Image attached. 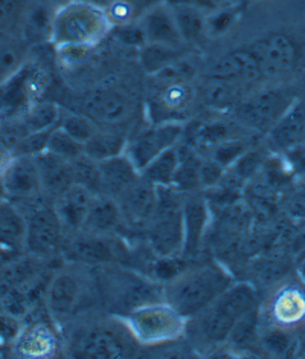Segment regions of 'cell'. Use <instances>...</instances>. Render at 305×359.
Instances as JSON below:
<instances>
[{
  "instance_id": "obj_49",
  "label": "cell",
  "mask_w": 305,
  "mask_h": 359,
  "mask_svg": "<svg viewBox=\"0 0 305 359\" xmlns=\"http://www.w3.org/2000/svg\"><path fill=\"white\" fill-rule=\"evenodd\" d=\"M112 32H115L116 39L125 46L141 49L143 45L147 43L146 36H143V31H142L138 20L122 25V27H116L112 29Z\"/></svg>"
},
{
  "instance_id": "obj_39",
  "label": "cell",
  "mask_w": 305,
  "mask_h": 359,
  "mask_svg": "<svg viewBox=\"0 0 305 359\" xmlns=\"http://www.w3.org/2000/svg\"><path fill=\"white\" fill-rule=\"evenodd\" d=\"M27 62L24 41L17 40L10 34H0V84Z\"/></svg>"
},
{
  "instance_id": "obj_9",
  "label": "cell",
  "mask_w": 305,
  "mask_h": 359,
  "mask_svg": "<svg viewBox=\"0 0 305 359\" xmlns=\"http://www.w3.org/2000/svg\"><path fill=\"white\" fill-rule=\"evenodd\" d=\"M23 217L24 250L36 259L52 255L60 246L64 231L54 205H36Z\"/></svg>"
},
{
  "instance_id": "obj_8",
  "label": "cell",
  "mask_w": 305,
  "mask_h": 359,
  "mask_svg": "<svg viewBox=\"0 0 305 359\" xmlns=\"http://www.w3.org/2000/svg\"><path fill=\"white\" fill-rule=\"evenodd\" d=\"M46 75L37 65L24 62L0 84V123H14L40 101Z\"/></svg>"
},
{
  "instance_id": "obj_43",
  "label": "cell",
  "mask_w": 305,
  "mask_h": 359,
  "mask_svg": "<svg viewBox=\"0 0 305 359\" xmlns=\"http://www.w3.org/2000/svg\"><path fill=\"white\" fill-rule=\"evenodd\" d=\"M58 126H60L67 135L72 136L75 141H78L83 145L86 144L99 129L98 124L93 121L92 118L80 114L62 115Z\"/></svg>"
},
{
  "instance_id": "obj_16",
  "label": "cell",
  "mask_w": 305,
  "mask_h": 359,
  "mask_svg": "<svg viewBox=\"0 0 305 359\" xmlns=\"http://www.w3.org/2000/svg\"><path fill=\"white\" fill-rule=\"evenodd\" d=\"M132 102L122 92L97 89L86 100V114L97 124L116 126L130 116Z\"/></svg>"
},
{
  "instance_id": "obj_19",
  "label": "cell",
  "mask_w": 305,
  "mask_h": 359,
  "mask_svg": "<svg viewBox=\"0 0 305 359\" xmlns=\"http://www.w3.org/2000/svg\"><path fill=\"white\" fill-rule=\"evenodd\" d=\"M270 318L276 327L293 329L305 323V290L298 285L283 286L270 302Z\"/></svg>"
},
{
  "instance_id": "obj_10",
  "label": "cell",
  "mask_w": 305,
  "mask_h": 359,
  "mask_svg": "<svg viewBox=\"0 0 305 359\" xmlns=\"http://www.w3.org/2000/svg\"><path fill=\"white\" fill-rule=\"evenodd\" d=\"M185 132L183 123H160L151 124L134 138L127 141L125 155L142 172L150 162L165 150L176 147Z\"/></svg>"
},
{
  "instance_id": "obj_53",
  "label": "cell",
  "mask_w": 305,
  "mask_h": 359,
  "mask_svg": "<svg viewBox=\"0 0 305 359\" xmlns=\"http://www.w3.org/2000/svg\"><path fill=\"white\" fill-rule=\"evenodd\" d=\"M48 2H50V4H57L58 6H60V5L66 4V2H69V0H48Z\"/></svg>"
},
{
  "instance_id": "obj_45",
  "label": "cell",
  "mask_w": 305,
  "mask_h": 359,
  "mask_svg": "<svg viewBox=\"0 0 305 359\" xmlns=\"http://www.w3.org/2000/svg\"><path fill=\"white\" fill-rule=\"evenodd\" d=\"M248 150H249L248 141L229 138L215 145L213 150V155H211V159L217 162L220 167H223L227 172V170L231 168Z\"/></svg>"
},
{
  "instance_id": "obj_20",
  "label": "cell",
  "mask_w": 305,
  "mask_h": 359,
  "mask_svg": "<svg viewBox=\"0 0 305 359\" xmlns=\"http://www.w3.org/2000/svg\"><path fill=\"white\" fill-rule=\"evenodd\" d=\"M93 199H95V194L76 184H72L63 193L55 196L54 208L64 231L83 229Z\"/></svg>"
},
{
  "instance_id": "obj_2",
  "label": "cell",
  "mask_w": 305,
  "mask_h": 359,
  "mask_svg": "<svg viewBox=\"0 0 305 359\" xmlns=\"http://www.w3.org/2000/svg\"><path fill=\"white\" fill-rule=\"evenodd\" d=\"M112 29L104 6L69 0L55 8L50 43L57 49H92Z\"/></svg>"
},
{
  "instance_id": "obj_35",
  "label": "cell",
  "mask_w": 305,
  "mask_h": 359,
  "mask_svg": "<svg viewBox=\"0 0 305 359\" xmlns=\"http://www.w3.org/2000/svg\"><path fill=\"white\" fill-rule=\"evenodd\" d=\"M60 118H62V114L57 106L50 104V102L38 101L37 104H34L27 114L14 123L20 124L23 130L20 138H23V136L34 132L52 129V127L58 126V123H60Z\"/></svg>"
},
{
  "instance_id": "obj_55",
  "label": "cell",
  "mask_w": 305,
  "mask_h": 359,
  "mask_svg": "<svg viewBox=\"0 0 305 359\" xmlns=\"http://www.w3.org/2000/svg\"><path fill=\"white\" fill-rule=\"evenodd\" d=\"M0 126H2V123H0Z\"/></svg>"
},
{
  "instance_id": "obj_15",
  "label": "cell",
  "mask_w": 305,
  "mask_h": 359,
  "mask_svg": "<svg viewBox=\"0 0 305 359\" xmlns=\"http://www.w3.org/2000/svg\"><path fill=\"white\" fill-rule=\"evenodd\" d=\"M209 225L208 202L199 194H191L183 199V248L182 257H196L203 243Z\"/></svg>"
},
{
  "instance_id": "obj_23",
  "label": "cell",
  "mask_w": 305,
  "mask_h": 359,
  "mask_svg": "<svg viewBox=\"0 0 305 359\" xmlns=\"http://www.w3.org/2000/svg\"><path fill=\"white\" fill-rule=\"evenodd\" d=\"M101 181H103V194L116 199L133 182H136L141 172L134 167L129 156L122 153L120 156L98 162Z\"/></svg>"
},
{
  "instance_id": "obj_51",
  "label": "cell",
  "mask_w": 305,
  "mask_h": 359,
  "mask_svg": "<svg viewBox=\"0 0 305 359\" xmlns=\"http://www.w3.org/2000/svg\"><path fill=\"white\" fill-rule=\"evenodd\" d=\"M13 158H14L13 147L10 145V142H8L2 135H0V179H2L5 170Z\"/></svg>"
},
{
  "instance_id": "obj_41",
  "label": "cell",
  "mask_w": 305,
  "mask_h": 359,
  "mask_svg": "<svg viewBox=\"0 0 305 359\" xmlns=\"http://www.w3.org/2000/svg\"><path fill=\"white\" fill-rule=\"evenodd\" d=\"M258 323L260 312L255 306L236 321L226 343L235 348H249L258 338Z\"/></svg>"
},
{
  "instance_id": "obj_44",
  "label": "cell",
  "mask_w": 305,
  "mask_h": 359,
  "mask_svg": "<svg viewBox=\"0 0 305 359\" xmlns=\"http://www.w3.org/2000/svg\"><path fill=\"white\" fill-rule=\"evenodd\" d=\"M29 0H0V34L14 36L20 31Z\"/></svg>"
},
{
  "instance_id": "obj_47",
  "label": "cell",
  "mask_w": 305,
  "mask_h": 359,
  "mask_svg": "<svg viewBox=\"0 0 305 359\" xmlns=\"http://www.w3.org/2000/svg\"><path fill=\"white\" fill-rule=\"evenodd\" d=\"M186 259L182 255H169V257H157L156 263L152 264V276L156 280L162 281V283H169V281L174 280L177 276L188 269L185 264Z\"/></svg>"
},
{
  "instance_id": "obj_5",
  "label": "cell",
  "mask_w": 305,
  "mask_h": 359,
  "mask_svg": "<svg viewBox=\"0 0 305 359\" xmlns=\"http://www.w3.org/2000/svg\"><path fill=\"white\" fill-rule=\"evenodd\" d=\"M148 242L157 257L182 255L183 198L173 187H157L156 205L147 224Z\"/></svg>"
},
{
  "instance_id": "obj_33",
  "label": "cell",
  "mask_w": 305,
  "mask_h": 359,
  "mask_svg": "<svg viewBox=\"0 0 305 359\" xmlns=\"http://www.w3.org/2000/svg\"><path fill=\"white\" fill-rule=\"evenodd\" d=\"M179 155L180 162L179 167H177V172L173 181V188L177 191H186V193H194L200 185V165L201 159L197 156V153L191 150L190 147H183L179 145Z\"/></svg>"
},
{
  "instance_id": "obj_32",
  "label": "cell",
  "mask_w": 305,
  "mask_h": 359,
  "mask_svg": "<svg viewBox=\"0 0 305 359\" xmlns=\"http://www.w3.org/2000/svg\"><path fill=\"white\" fill-rule=\"evenodd\" d=\"M180 155H179V144L160 153L159 156L152 159L150 164L142 170L141 176L146 177L152 185L156 187H171L174 176L179 167Z\"/></svg>"
},
{
  "instance_id": "obj_37",
  "label": "cell",
  "mask_w": 305,
  "mask_h": 359,
  "mask_svg": "<svg viewBox=\"0 0 305 359\" xmlns=\"http://www.w3.org/2000/svg\"><path fill=\"white\" fill-rule=\"evenodd\" d=\"M248 84L211 80L205 88V101L206 104L214 109H234L239 102L248 95L244 93V88Z\"/></svg>"
},
{
  "instance_id": "obj_34",
  "label": "cell",
  "mask_w": 305,
  "mask_h": 359,
  "mask_svg": "<svg viewBox=\"0 0 305 359\" xmlns=\"http://www.w3.org/2000/svg\"><path fill=\"white\" fill-rule=\"evenodd\" d=\"M34 259L36 257L31 255V259L8 260V263L0 264V295L27 285L37 277Z\"/></svg>"
},
{
  "instance_id": "obj_13",
  "label": "cell",
  "mask_w": 305,
  "mask_h": 359,
  "mask_svg": "<svg viewBox=\"0 0 305 359\" xmlns=\"http://www.w3.org/2000/svg\"><path fill=\"white\" fill-rule=\"evenodd\" d=\"M208 79L240 84H253L262 80L260 66L248 46L234 49L220 57L208 71Z\"/></svg>"
},
{
  "instance_id": "obj_48",
  "label": "cell",
  "mask_w": 305,
  "mask_h": 359,
  "mask_svg": "<svg viewBox=\"0 0 305 359\" xmlns=\"http://www.w3.org/2000/svg\"><path fill=\"white\" fill-rule=\"evenodd\" d=\"M261 344L270 353L287 355L292 348V339L285 329L275 326V329L266 332L264 337H261Z\"/></svg>"
},
{
  "instance_id": "obj_11",
  "label": "cell",
  "mask_w": 305,
  "mask_h": 359,
  "mask_svg": "<svg viewBox=\"0 0 305 359\" xmlns=\"http://www.w3.org/2000/svg\"><path fill=\"white\" fill-rule=\"evenodd\" d=\"M255 57L262 80H274L293 69L298 49L290 37L284 34H267L248 46Z\"/></svg>"
},
{
  "instance_id": "obj_18",
  "label": "cell",
  "mask_w": 305,
  "mask_h": 359,
  "mask_svg": "<svg viewBox=\"0 0 305 359\" xmlns=\"http://www.w3.org/2000/svg\"><path fill=\"white\" fill-rule=\"evenodd\" d=\"M157 187L152 185L146 177L139 176L125 191L116 198L122 217L132 224H148L156 205Z\"/></svg>"
},
{
  "instance_id": "obj_29",
  "label": "cell",
  "mask_w": 305,
  "mask_h": 359,
  "mask_svg": "<svg viewBox=\"0 0 305 359\" xmlns=\"http://www.w3.org/2000/svg\"><path fill=\"white\" fill-rule=\"evenodd\" d=\"M84 233V231H83ZM71 254L75 260L87 264H107L118 257L116 246L107 236L84 233L71 243Z\"/></svg>"
},
{
  "instance_id": "obj_22",
  "label": "cell",
  "mask_w": 305,
  "mask_h": 359,
  "mask_svg": "<svg viewBox=\"0 0 305 359\" xmlns=\"http://www.w3.org/2000/svg\"><path fill=\"white\" fill-rule=\"evenodd\" d=\"M58 339L55 332L45 323H31L17 330L14 350L17 355L28 358H43L55 353Z\"/></svg>"
},
{
  "instance_id": "obj_52",
  "label": "cell",
  "mask_w": 305,
  "mask_h": 359,
  "mask_svg": "<svg viewBox=\"0 0 305 359\" xmlns=\"http://www.w3.org/2000/svg\"><path fill=\"white\" fill-rule=\"evenodd\" d=\"M299 277H301V281H302V285L305 286V260L299 264Z\"/></svg>"
},
{
  "instance_id": "obj_25",
  "label": "cell",
  "mask_w": 305,
  "mask_h": 359,
  "mask_svg": "<svg viewBox=\"0 0 305 359\" xmlns=\"http://www.w3.org/2000/svg\"><path fill=\"white\" fill-rule=\"evenodd\" d=\"M55 8L50 2H29L27 13L23 15L20 25V37L24 43H45L50 41V31H52Z\"/></svg>"
},
{
  "instance_id": "obj_26",
  "label": "cell",
  "mask_w": 305,
  "mask_h": 359,
  "mask_svg": "<svg viewBox=\"0 0 305 359\" xmlns=\"http://www.w3.org/2000/svg\"><path fill=\"white\" fill-rule=\"evenodd\" d=\"M24 250V217L13 203L0 202V257Z\"/></svg>"
},
{
  "instance_id": "obj_1",
  "label": "cell",
  "mask_w": 305,
  "mask_h": 359,
  "mask_svg": "<svg viewBox=\"0 0 305 359\" xmlns=\"http://www.w3.org/2000/svg\"><path fill=\"white\" fill-rule=\"evenodd\" d=\"M234 283L222 264L209 263L185 269L164 286V300L186 320L196 318Z\"/></svg>"
},
{
  "instance_id": "obj_46",
  "label": "cell",
  "mask_w": 305,
  "mask_h": 359,
  "mask_svg": "<svg viewBox=\"0 0 305 359\" xmlns=\"http://www.w3.org/2000/svg\"><path fill=\"white\" fill-rule=\"evenodd\" d=\"M104 8L113 28L138 20L141 15L139 10L134 6L132 0H108Z\"/></svg>"
},
{
  "instance_id": "obj_38",
  "label": "cell",
  "mask_w": 305,
  "mask_h": 359,
  "mask_svg": "<svg viewBox=\"0 0 305 359\" xmlns=\"http://www.w3.org/2000/svg\"><path fill=\"white\" fill-rule=\"evenodd\" d=\"M243 8L236 4L220 5L206 14V37L220 39L231 32L240 22Z\"/></svg>"
},
{
  "instance_id": "obj_17",
  "label": "cell",
  "mask_w": 305,
  "mask_h": 359,
  "mask_svg": "<svg viewBox=\"0 0 305 359\" xmlns=\"http://www.w3.org/2000/svg\"><path fill=\"white\" fill-rule=\"evenodd\" d=\"M81 295V283L72 272L62 271L49 281L45 303L49 315L55 320H64L69 316L78 304Z\"/></svg>"
},
{
  "instance_id": "obj_24",
  "label": "cell",
  "mask_w": 305,
  "mask_h": 359,
  "mask_svg": "<svg viewBox=\"0 0 305 359\" xmlns=\"http://www.w3.org/2000/svg\"><path fill=\"white\" fill-rule=\"evenodd\" d=\"M122 219V212L116 199L106 194H99L93 199L81 231L98 236H108L118 231Z\"/></svg>"
},
{
  "instance_id": "obj_3",
  "label": "cell",
  "mask_w": 305,
  "mask_h": 359,
  "mask_svg": "<svg viewBox=\"0 0 305 359\" xmlns=\"http://www.w3.org/2000/svg\"><path fill=\"white\" fill-rule=\"evenodd\" d=\"M133 339L142 346H159L179 339L186 330V320L165 300L151 302L120 316Z\"/></svg>"
},
{
  "instance_id": "obj_12",
  "label": "cell",
  "mask_w": 305,
  "mask_h": 359,
  "mask_svg": "<svg viewBox=\"0 0 305 359\" xmlns=\"http://www.w3.org/2000/svg\"><path fill=\"white\" fill-rule=\"evenodd\" d=\"M6 201H31L43 193L36 156L14 155L2 176Z\"/></svg>"
},
{
  "instance_id": "obj_7",
  "label": "cell",
  "mask_w": 305,
  "mask_h": 359,
  "mask_svg": "<svg viewBox=\"0 0 305 359\" xmlns=\"http://www.w3.org/2000/svg\"><path fill=\"white\" fill-rule=\"evenodd\" d=\"M151 76L155 84L147 102L151 124L183 123L196 102V89L191 81L162 74Z\"/></svg>"
},
{
  "instance_id": "obj_27",
  "label": "cell",
  "mask_w": 305,
  "mask_h": 359,
  "mask_svg": "<svg viewBox=\"0 0 305 359\" xmlns=\"http://www.w3.org/2000/svg\"><path fill=\"white\" fill-rule=\"evenodd\" d=\"M78 355L86 358L112 359L124 358L129 350L120 335L110 329H93L86 333L78 344Z\"/></svg>"
},
{
  "instance_id": "obj_36",
  "label": "cell",
  "mask_w": 305,
  "mask_h": 359,
  "mask_svg": "<svg viewBox=\"0 0 305 359\" xmlns=\"http://www.w3.org/2000/svg\"><path fill=\"white\" fill-rule=\"evenodd\" d=\"M182 58L180 48L160 45V43H146L139 49V63L143 72L155 75L165 67L171 66L177 60Z\"/></svg>"
},
{
  "instance_id": "obj_50",
  "label": "cell",
  "mask_w": 305,
  "mask_h": 359,
  "mask_svg": "<svg viewBox=\"0 0 305 359\" xmlns=\"http://www.w3.org/2000/svg\"><path fill=\"white\" fill-rule=\"evenodd\" d=\"M226 170L220 167L213 159H201L200 165V185L201 188H214L223 179Z\"/></svg>"
},
{
  "instance_id": "obj_42",
  "label": "cell",
  "mask_w": 305,
  "mask_h": 359,
  "mask_svg": "<svg viewBox=\"0 0 305 359\" xmlns=\"http://www.w3.org/2000/svg\"><path fill=\"white\" fill-rule=\"evenodd\" d=\"M46 151L67 161H73L75 158H78L84 153L83 144L75 141L72 136H69L62 129L60 126H55L52 132H50Z\"/></svg>"
},
{
  "instance_id": "obj_30",
  "label": "cell",
  "mask_w": 305,
  "mask_h": 359,
  "mask_svg": "<svg viewBox=\"0 0 305 359\" xmlns=\"http://www.w3.org/2000/svg\"><path fill=\"white\" fill-rule=\"evenodd\" d=\"M183 43L196 45L206 37V11L186 2H169Z\"/></svg>"
},
{
  "instance_id": "obj_14",
  "label": "cell",
  "mask_w": 305,
  "mask_h": 359,
  "mask_svg": "<svg viewBox=\"0 0 305 359\" xmlns=\"http://www.w3.org/2000/svg\"><path fill=\"white\" fill-rule=\"evenodd\" d=\"M147 43H160L180 48L183 40L177 29L173 8L168 0L147 8L138 19Z\"/></svg>"
},
{
  "instance_id": "obj_28",
  "label": "cell",
  "mask_w": 305,
  "mask_h": 359,
  "mask_svg": "<svg viewBox=\"0 0 305 359\" xmlns=\"http://www.w3.org/2000/svg\"><path fill=\"white\" fill-rule=\"evenodd\" d=\"M36 162L40 172L43 191L58 196L67 187L73 184L71 161L58 158L49 151H43L36 156Z\"/></svg>"
},
{
  "instance_id": "obj_6",
  "label": "cell",
  "mask_w": 305,
  "mask_h": 359,
  "mask_svg": "<svg viewBox=\"0 0 305 359\" xmlns=\"http://www.w3.org/2000/svg\"><path fill=\"white\" fill-rule=\"evenodd\" d=\"M298 97V92L289 86L262 88L248 93L234 107V116L239 124L267 135Z\"/></svg>"
},
{
  "instance_id": "obj_40",
  "label": "cell",
  "mask_w": 305,
  "mask_h": 359,
  "mask_svg": "<svg viewBox=\"0 0 305 359\" xmlns=\"http://www.w3.org/2000/svg\"><path fill=\"white\" fill-rule=\"evenodd\" d=\"M73 184L81 185L95 196L103 194V181H101L99 165L97 161L90 159L83 153L78 158L71 161Z\"/></svg>"
},
{
  "instance_id": "obj_31",
  "label": "cell",
  "mask_w": 305,
  "mask_h": 359,
  "mask_svg": "<svg viewBox=\"0 0 305 359\" xmlns=\"http://www.w3.org/2000/svg\"><path fill=\"white\" fill-rule=\"evenodd\" d=\"M127 141L129 140H125L121 133L98 129L97 133L83 145V150L84 155L90 159L101 162L122 155L127 147Z\"/></svg>"
},
{
  "instance_id": "obj_54",
  "label": "cell",
  "mask_w": 305,
  "mask_h": 359,
  "mask_svg": "<svg viewBox=\"0 0 305 359\" xmlns=\"http://www.w3.org/2000/svg\"><path fill=\"white\" fill-rule=\"evenodd\" d=\"M301 356H304V358H305V350H304V352L301 353Z\"/></svg>"
},
{
  "instance_id": "obj_21",
  "label": "cell",
  "mask_w": 305,
  "mask_h": 359,
  "mask_svg": "<svg viewBox=\"0 0 305 359\" xmlns=\"http://www.w3.org/2000/svg\"><path fill=\"white\" fill-rule=\"evenodd\" d=\"M267 136L270 145L283 151L305 142V95L298 97Z\"/></svg>"
},
{
  "instance_id": "obj_4",
  "label": "cell",
  "mask_w": 305,
  "mask_h": 359,
  "mask_svg": "<svg viewBox=\"0 0 305 359\" xmlns=\"http://www.w3.org/2000/svg\"><path fill=\"white\" fill-rule=\"evenodd\" d=\"M257 306V292L249 283H232L200 315L199 333L211 344L226 343L241 316Z\"/></svg>"
}]
</instances>
